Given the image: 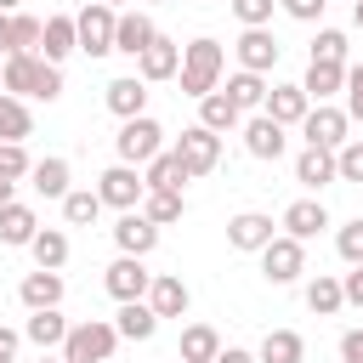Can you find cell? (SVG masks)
<instances>
[{"label":"cell","instance_id":"cell-1","mask_svg":"<svg viewBox=\"0 0 363 363\" xmlns=\"http://www.w3.org/2000/svg\"><path fill=\"white\" fill-rule=\"evenodd\" d=\"M0 91L57 102V96H62V68H57V62H45L40 51H11V57H6V68H0Z\"/></svg>","mask_w":363,"mask_h":363},{"label":"cell","instance_id":"cell-2","mask_svg":"<svg viewBox=\"0 0 363 363\" xmlns=\"http://www.w3.org/2000/svg\"><path fill=\"white\" fill-rule=\"evenodd\" d=\"M221 68H227V51H221V40H210V34H199L193 45H182V96H210L216 85H221Z\"/></svg>","mask_w":363,"mask_h":363},{"label":"cell","instance_id":"cell-3","mask_svg":"<svg viewBox=\"0 0 363 363\" xmlns=\"http://www.w3.org/2000/svg\"><path fill=\"white\" fill-rule=\"evenodd\" d=\"M119 346V329L108 318H85V323H68L62 335V363H108Z\"/></svg>","mask_w":363,"mask_h":363},{"label":"cell","instance_id":"cell-4","mask_svg":"<svg viewBox=\"0 0 363 363\" xmlns=\"http://www.w3.org/2000/svg\"><path fill=\"white\" fill-rule=\"evenodd\" d=\"M113 153H119V164H136V170H142L153 153H164V125H159V119H147V113H136V119H119Z\"/></svg>","mask_w":363,"mask_h":363},{"label":"cell","instance_id":"cell-5","mask_svg":"<svg viewBox=\"0 0 363 363\" xmlns=\"http://www.w3.org/2000/svg\"><path fill=\"white\" fill-rule=\"evenodd\" d=\"M255 255H261V278H267V284H295V278L306 272V250H301V238H289V233H272Z\"/></svg>","mask_w":363,"mask_h":363},{"label":"cell","instance_id":"cell-6","mask_svg":"<svg viewBox=\"0 0 363 363\" xmlns=\"http://www.w3.org/2000/svg\"><path fill=\"white\" fill-rule=\"evenodd\" d=\"M113 6H102V0H91L79 17H74V40H79V51L85 57H108L113 51Z\"/></svg>","mask_w":363,"mask_h":363},{"label":"cell","instance_id":"cell-7","mask_svg":"<svg viewBox=\"0 0 363 363\" xmlns=\"http://www.w3.org/2000/svg\"><path fill=\"white\" fill-rule=\"evenodd\" d=\"M176 159L187 164V176H210V170L221 164V136L204 130V125H187V130L176 136Z\"/></svg>","mask_w":363,"mask_h":363},{"label":"cell","instance_id":"cell-8","mask_svg":"<svg viewBox=\"0 0 363 363\" xmlns=\"http://www.w3.org/2000/svg\"><path fill=\"white\" fill-rule=\"evenodd\" d=\"M142 193H147V182H142V170H136V164H108V170L96 176V199H102V204H113V210H136V204H142Z\"/></svg>","mask_w":363,"mask_h":363},{"label":"cell","instance_id":"cell-9","mask_svg":"<svg viewBox=\"0 0 363 363\" xmlns=\"http://www.w3.org/2000/svg\"><path fill=\"white\" fill-rule=\"evenodd\" d=\"M346 130H352V119H346V108H335V102H318V108H306V119H301V136L312 142V147H340L346 142Z\"/></svg>","mask_w":363,"mask_h":363},{"label":"cell","instance_id":"cell-10","mask_svg":"<svg viewBox=\"0 0 363 363\" xmlns=\"http://www.w3.org/2000/svg\"><path fill=\"white\" fill-rule=\"evenodd\" d=\"M113 244H119V255H153L159 250V227L142 216V210H119V221H113Z\"/></svg>","mask_w":363,"mask_h":363},{"label":"cell","instance_id":"cell-11","mask_svg":"<svg viewBox=\"0 0 363 363\" xmlns=\"http://www.w3.org/2000/svg\"><path fill=\"white\" fill-rule=\"evenodd\" d=\"M147 284H153V272L142 267V255H119V261L102 272V289H108L113 301H142Z\"/></svg>","mask_w":363,"mask_h":363},{"label":"cell","instance_id":"cell-12","mask_svg":"<svg viewBox=\"0 0 363 363\" xmlns=\"http://www.w3.org/2000/svg\"><path fill=\"white\" fill-rule=\"evenodd\" d=\"M278 40H272V28H244L238 34V45H233V57H238V68H250V74H272L278 68Z\"/></svg>","mask_w":363,"mask_h":363},{"label":"cell","instance_id":"cell-13","mask_svg":"<svg viewBox=\"0 0 363 363\" xmlns=\"http://www.w3.org/2000/svg\"><path fill=\"white\" fill-rule=\"evenodd\" d=\"M284 147H289L284 125H278V119H267V113H250V125H244V153H250V159L278 164V159H284Z\"/></svg>","mask_w":363,"mask_h":363},{"label":"cell","instance_id":"cell-14","mask_svg":"<svg viewBox=\"0 0 363 363\" xmlns=\"http://www.w3.org/2000/svg\"><path fill=\"white\" fill-rule=\"evenodd\" d=\"M176 68H182V45H176L170 34H153V45L136 57V79H147V85L176 79Z\"/></svg>","mask_w":363,"mask_h":363},{"label":"cell","instance_id":"cell-15","mask_svg":"<svg viewBox=\"0 0 363 363\" xmlns=\"http://www.w3.org/2000/svg\"><path fill=\"white\" fill-rule=\"evenodd\" d=\"M102 102H108V113H113V119H136V113H147V79L119 74V79H108V85H102Z\"/></svg>","mask_w":363,"mask_h":363},{"label":"cell","instance_id":"cell-16","mask_svg":"<svg viewBox=\"0 0 363 363\" xmlns=\"http://www.w3.org/2000/svg\"><path fill=\"white\" fill-rule=\"evenodd\" d=\"M153 34H159V28H153L147 11H119V17H113V51H125L130 62L153 45Z\"/></svg>","mask_w":363,"mask_h":363},{"label":"cell","instance_id":"cell-17","mask_svg":"<svg viewBox=\"0 0 363 363\" xmlns=\"http://www.w3.org/2000/svg\"><path fill=\"white\" fill-rule=\"evenodd\" d=\"M306 108H312V96H306L301 85H267L261 113H267V119H278L284 130H289V125H301V119H306Z\"/></svg>","mask_w":363,"mask_h":363},{"label":"cell","instance_id":"cell-18","mask_svg":"<svg viewBox=\"0 0 363 363\" xmlns=\"http://www.w3.org/2000/svg\"><path fill=\"white\" fill-rule=\"evenodd\" d=\"M142 301H147V306L159 312V323H164V318H182L193 295H187V284H182L176 272H153V284H147V295H142Z\"/></svg>","mask_w":363,"mask_h":363},{"label":"cell","instance_id":"cell-19","mask_svg":"<svg viewBox=\"0 0 363 363\" xmlns=\"http://www.w3.org/2000/svg\"><path fill=\"white\" fill-rule=\"evenodd\" d=\"M142 182H147V193H182V182H193V176H187V164L176 159V147H164V153H153V159L142 164Z\"/></svg>","mask_w":363,"mask_h":363},{"label":"cell","instance_id":"cell-20","mask_svg":"<svg viewBox=\"0 0 363 363\" xmlns=\"http://www.w3.org/2000/svg\"><path fill=\"white\" fill-rule=\"evenodd\" d=\"M278 227H284L289 238H301V244H306V238H318V233L329 227V210H323V199H295V204L284 210V221H278Z\"/></svg>","mask_w":363,"mask_h":363},{"label":"cell","instance_id":"cell-21","mask_svg":"<svg viewBox=\"0 0 363 363\" xmlns=\"http://www.w3.org/2000/svg\"><path fill=\"white\" fill-rule=\"evenodd\" d=\"M62 272H51V267H34L23 284H17V295H23V306L28 312H40V306H62Z\"/></svg>","mask_w":363,"mask_h":363},{"label":"cell","instance_id":"cell-22","mask_svg":"<svg viewBox=\"0 0 363 363\" xmlns=\"http://www.w3.org/2000/svg\"><path fill=\"white\" fill-rule=\"evenodd\" d=\"M40 233V216H34V204H23V199H11V204H0V244H11V250H28V238Z\"/></svg>","mask_w":363,"mask_h":363},{"label":"cell","instance_id":"cell-23","mask_svg":"<svg viewBox=\"0 0 363 363\" xmlns=\"http://www.w3.org/2000/svg\"><path fill=\"white\" fill-rule=\"evenodd\" d=\"M74 51H79V40H74V17H45V23H40V57L62 68Z\"/></svg>","mask_w":363,"mask_h":363},{"label":"cell","instance_id":"cell-24","mask_svg":"<svg viewBox=\"0 0 363 363\" xmlns=\"http://www.w3.org/2000/svg\"><path fill=\"white\" fill-rule=\"evenodd\" d=\"M267 238H272V216H261V210H238V216L227 221V244H233V250H250V255H255Z\"/></svg>","mask_w":363,"mask_h":363},{"label":"cell","instance_id":"cell-25","mask_svg":"<svg viewBox=\"0 0 363 363\" xmlns=\"http://www.w3.org/2000/svg\"><path fill=\"white\" fill-rule=\"evenodd\" d=\"M227 102L238 108V113H261V102H267V74H250V68H238V74H227Z\"/></svg>","mask_w":363,"mask_h":363},{"label":"cell","instance_id":"cell-26","mask_svg":"<svg viewBox=\"0 0 363 363\" xmlns=\"http://www.w3.org/2000/svg\"><path fill=\"white\" fill-rule=\"evenodd\" d=\"M295 182H301V187H312V193H318V187H329V182H340V176H335V153L306 142V147H301V159H295Z\"/></svg>","mask_w":363,"mask_h":363},{"label":"cell","instance_id":"cell-27","mask_svg":"<svg viewBox=\"0 0 363 363\" xmlns=\"http://www.w3.org/2000/svg\"><path fill=\"white\" fill-rule=\"evenodd\" d=\"M119 340H153L159 335V312L147 301H119V318H113Z\"/></svg>","mask_w":363,"mask_h":363},{"label":"cell","instance_id":"cell-28","mask_svg":"<svg viewBox=\"0 0 363 363\" xmlns=\"http://www.w3.org/2000/svg\"><path fill=\"white\" fill-rule=\"evenodd\" d=\"M301 91H306L312 102L340 96V91H346V62H312V68H306V79H301Z\"/></svg>","mask_w":363,"mask_h":363},{"label":"cell","instance_id":"cell-29","mask_svg":"<svg viewBox=\"0 0 363 363\" xmlns=\"http://www.w3.org/2000/svg\"><path fill=\"white\" fill-rule=\"evenodd\" d=\"M238 119H244V113H238V108L227 102V91H221V85H216L210 96H199V125H204V130L227 136V130H238Z\"/></svg>","mask_w":363,"mask_h":363},{"label":"cell","instance_id":"cell-30","mask_svg":"<svg viewBox=\"0 0 363 363\" xmlns=\"http://www.w3.org/2000/svg\"><path fill=\"white\" fill-rule=\"evenodd\" d=\"M28 187H34L40 199H62V193H68V159H57V153H51V159H34V164H28Z\"/></svg>","mask_w":363,"mask_h":363},{"label":"cell","instance_id":"cell-31","mask_svg":"<svg viewBox=\"0 0 363 363\" xmlns=\"http://www.w3.org/2000/svg\"><path fill=\"white\" fill-rule=\"evenodd\" d=\"M255 363H306V340H301L295 329H267Z\"/></svg>","mask_w":363,"mask_h":363},{"label":"cell","instance_id":"cell-32","mask_svg":"<svg viewBox=\"0 0 363 363\" xmlns=\"http://www.w3.org/2000/svg\"><path fill=\"white\" fill-rule=\"evenodd\" d=\"M28 255H34V267L62 272V261H68V233H62V227H40V233L28 238Z\"/></svg>","mask_w":363,"mask_h":363},{"label":"cell","instance_id":"cell-33","mask_svg":"<svg viewBox=\"0 0 363 363\" xmlns=\"http://www.w3.org/2000/svg\"><path fill=\"white\" fill-rule=\"evenodd\" d=\"M40 352H51V346H62V335H68V318L57 312V306H40V312H28V329H23Z\"/></svg>","mask_w":363,"mask_h":363},{"label":"cell","instance_id":"cell-34","mask_svg":"<svg viewBox=\"0 0 363 363\" xmlns=\"http://www.w3.org/2000/svg\"><path fill=\"white\" fill-rule=\"evenodd\" d=\"M216 352H221V335H216L210 323H187V329H182V346H176L182 363H210Z\"/></svg>","mask_w":363,"mask_h":363},{"label":"cell","instance_id":"cell-35","mask_svg":"<svg viewBox=\"0 0 363 363\" xmlns=\"http://www.w3.org/2000/svg\"><path fill=\"white\" fill-rule=\"evenodd\" d=\"M28 130H34L28 102H23V96H11V91H0V142H23Z\"/></svg>","mask_w":363,"mask_h":363},{"label":"cell","instance_id":"cell-36","mask_svg":"<svg viewBox=\"0 0 363 363\" xmlns=\"http://www.w3.org/2000/svg\"><path fill=\"white\" fill-rule=\"evenodd\" d=\"M96 216H102L96 187H68V193H62V221H68V227H91Z\"/></svg>","mask_w":363,"mask_h":363},{"label":"cell","instance_id":"cell-37","mask_svg":"<svg viewBox=\"0 0 363 363\" xmlns=\"http://www.w3.org/2000/svg\"><path fill=\"white\" fill-rule=\"evenodd\" d=\"M306 306H312L318 318H335V312L346 306V295H340V278H329V272H318V278L306 284Z\"/></svg>","mask_w":363,"mask_h":363},{"label":"cell","instance_id":"cell-38","mask_svg":"<svg viewBox=\"0 0 363 363\" xmlns=\"http://www.w3.org/2000/svg\"><path fill=\"white\" fill-rule=\"evenodd\" d=\"M153 227H170V221H182V193H142V204H136Z\"/></svg>","mask_w":363,"mask_h":363},{"label":"cell","instance_id":"cell-39","mask_svg":"<svg viewBox=\"0 0 363 363\" xmlns=\"http://www.w3.org/2000/svg\"><path fill=\"white\" fill-rule=\"evenodd\" d=\"M335 176L340 182H363V136H346L335 147Z\"/></svg>","mask_w":363,"mask_h":363},{"label":"cell","instance_id":"cell-40","mask_svg":"<svg viewBox=\"0 0 363 363\" xmlns=\"http://www.w3.org/2000/svg\"><path fill=\"white\" fill-rule=\"evenodd\" d=\"M335 250H340L346 267H363V216H352V221L335 233Z\"/></svg>","mask_w":363,"mask_h":363},{"label":"cell","instance_id":"cell-41","mask_svg":"<svg viewBox=\"0 0 363 363\" xmlns=\"http://www.w3.org/2000/svg\"><path fill=\"white\" fill-rule=\"evenodd\" d=\"M11 51H40V17L11 11Z\"/></svg>","mask_w":363,"mask_h":363},{"label":"cell","instance_id":"cell-42","mask_svg":"<svg viewBox=\"0 0 363 363\" xmlns=\"http://www.w3.org/2000/svg\"><path fill=\"white\" fill-rule=\"evenodd\" d=\"M312 62H346V34H340V28H318Z\"/></svg>","mask_w":363,"mask_h":363},{"label":"cell","instance_id":"cell-43","mask_svg":"<svg viewBox=\"0 0 363 363\" xmlns=\"http://www.w3.org/2000/svg\"><path fill=\"white\" fill-rule=\"evenodd\" d=\"M28 164H34V159H28V147H23V142H0V176H6V182H23V176H28Z\"/></svg>","mask_w":363,"mask_h":363},{"label":"cell","instance_id":"cell-44","mask_svg":"<svg viewBox=\"0 0 363 363\" xmlns=\"http://www.w3.org/2000/svg\"><path fill=\"white\" fill-rule=\"evenodd\" d=\"M272 11H278V0H233V17H238L244 28H267Z\"/></svg>","mask_w":363,"mask_h":363},{"label":"cell","instance_id":"cell-45","mask_svg":"<svg viewBox=\"0 0 363 363\" xmlns=\"http://www.w3.org/2000/svg\"><path fill=\"white\" fill-rule=\"evenodd\" d=\"M346 119L363 125V62H346Z\"/></svg>","mask_w":363,"mask_h":363},{"label":"cell","instance_id":"cell-46","mask_svg":"<svg viewBox=\"0 0 363 363\" xmlns=\"http://www.w3.org/2000/svg\"><path fill=\"white\" fill-rule=\"evenodd\" d=\"M278 6H284V11H289V17H295V23H318V17H323V6H329V0H278Z\"/></svg>","mask_w":363,"mask_h":363},{"label":"cell","instance_id":"cell-47","mask_svg":"<svg viewBox=\"0 0 363 363\" xmlns=\"http://www.w3.org/2000/svg\"><path fill=\"white\" fill-rule=\"evenodd\" d=\"M340 295H346V306H363V267H352L340 278Z\"/></svg>","mask_w":363,"mask_h":363},{"label":"cell","instance_id":"cell-48","mask_svg":"<svg viewBox=\"0 0 363 363\" xmlns=\"http://www.w3.org/2000/svg\"><path fill=\"white\" fill-rule=\"evenodd\" d=\"M340 363H363V329H346L340 335Z\"/></svg>","mask_w":363,"mask_h":363},{"label":"cell","instance_id":"cell-49","mask_svg":"<svg viewBox=\"0 0 363 363\" xmlns=\"http://www.w3.org/2000/svg\"><path fill=\"white\" fill-rule=\"evenodd\" d=\"M17 346H23V335L0 323V363H11V357H17Z\"/></svg>","mask_w":363,"mask_h":363},{"label":"cell","instance_id":"cell-50","mask_svg":"<svg viewBox=\"0 0 363 363\" xmlns=\"http://www.w3.org/2000/svg\"><path fill=\"white\" fill-rule=\"evenodd\" d=\"M210 363H255V352H244V346H221Z\"/></svg>","mask_w":363,"mask_h":363},{"label":"cell","instance_id":"cell-51","mask_svg":"<svg viewBox=\"0 0 363 363\" xmlns=\"http://www.w3.org/2000/svg\"><path fill=\"white\" fill-rule=\"evenodd\" d=\"M0 57H11V17L0 11Z\"/></svg>","mask_w":363,"mask_h":363},{"label":"cell","instance_id":"cell-52","mask_svg":"<svg viewBox=\"0 0 363 363\" xmlns=\"http://www.w3.org/2000/svg\"><path fill=\"white\" fill-rule=\"evenodd\" d=\"M11 199H17V182H6V176H0V204H11Z\"/></svg>","mask_w":363,"mask_h":363},{"label":"cell","instance_id":"cell-53","mask_svg":"<svg viewBox=\"0 0 363 363\" xmlns=\"http://www.w3.org/2000/svg\"><path fill=\"white\" fill-rule=\"evenodd\" d=\"M352 23H357V28H363V0H352Z\"/></svg>","mask_w":363,"mask_h":363},{"label":"cell","instance_id":"cell-54","mask_svg":"<svg viewBox=\"0 0 363 363\" xmlns=\"http://www.w3.org/2000/svg\"><path fill=\"white\" fill-rule=\"evenodd\" d=\"M17 6H23V0H0V11H6V17H11V11H17Z\"/></svg>","mask_w":363,"mask_h":363},{"label":"cell","instance_id":"cell-55","mask_svg":"<svg viewBox=\"0 0 363 363\" xmlns=\"http://www.w3.org/2000/svg\"><path fill=\"white\" fill-rule=\"evenodd\" d=\"M40 363H62V357H45V352H40Z\"/></svg>","mask_w":363,"mask_h":363},{"label":"cell","instance_id":"cell-56","mask_svg":"<svg viewBox=\"0 0 363 363\" xmlns=\"http://www.w3.org/2000/svg\"><path fill=\"white\" fill-rule=\"evenodd\" d=\"M102 6H113V11H119V6H125V0H102Z\"/></svg>","mask_w":363,"mask_h":363}]
</instances>
